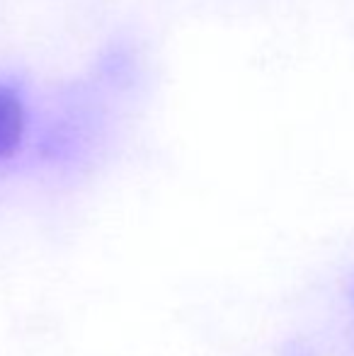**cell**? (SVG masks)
Masks as SVG:
<instances>
[{"mask_svg": "<svg viewBox=\"0 0 354 356\" xmlns=\"http://www.w3.org/2000/svg\"><path fill=\"white\" fill-rule=\"evenodd\" d=\"M27 134V109L15 90L0 85V160L19 150Z\"/></svg>", "mask_w": 354, "mask_h": 356, "instance_id": "6da1fadb", "label": "cell"}]
</instances>
